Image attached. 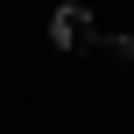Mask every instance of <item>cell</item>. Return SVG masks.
<instances>
[{
	"label": "cell",
	"instance_id": "cell-1",
	"mask_svg": "<svg viewBox=\"0 0 134 134\" xmlns=\"http://www.w3.org/2000/svg\"><path fill=\"white\" fill-rule=\"evenodd\" d=\"M49 42H57V49H92V42H99V21H92V7L64 0V7L49 14Z\"/></svg>",
	"mask_w": 134,
	"mask_h": 134
}]
</instances>
